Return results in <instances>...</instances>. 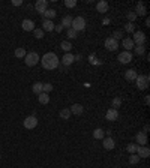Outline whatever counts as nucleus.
Listing matches in <instances>:
<instances>
[{"instance_id":"obj_11","label":"nucleus","mask_w":150,"mask_h":168,"mask_svg":"<svg viewBox=\"0 0 150 168\" xmlns=\"http://www.w3.org/2000/svg\"><path fill=\"white\" fill-rule=\"evenodd\" d=\"M21 27H23V30H24V32H33V30H35V23H33L32 20L26 18V20H23Z\"/></svg>"},{"instance_id":"obj_40","label":"nucleus","mask_w":150,"mask_h":168,"mask_svg":"<svg viewBox=\"0 0 150 168\" xmlns=\"http://www.w3.org/2000/svg\"><path fill=\"white\" fill-rule=\"evenodd\" d=\"M65 6H66V8H75V6H77V2H75V0H66V2H65Z\"/></svg>"},{"instance_id":"obj_30","label":"nucleus","mask_w":150,"mask_h":168,"mask_svg":"<svg viewBox=\"0 0 150 168\" xmlns=\"http://www.w3.org/2000/svg\"><path fill=\"white\" fill-rule=\"evenodd\" d=\"M120 105H122V99L120 98H114L111 101V108H114V110H117V108H120Z\"/></svg>"},{"instance_id":"obj_8","label":"nucleus","mask_w":150,"mask_h":168,"mask_svg":"<svg viewBox=\"0 0 150 168\" xmlns=\"http://www.w3.org/2000/svg\"><path fill=\"white\" fill-rule=\"evenodd\" d=\"M105 48L108 51H117L119 48V41H116L114 38H107L105 39Z\"/></svg>"},{"instance_id":"obj_3","label":"nucleus","mask_w":150,"mask_h":168,"mask_svg":"<svg viewBox=\"0 0 150 168\" xmlns=\"http://www.w3.org/2000/svg\"><path fill=\"white\" fill-rule=\"evenodd\" d=\"M39 60H41V57H39V54L35 53V51L27 53L26 57H24V62H26V65H27V66H36L38 63H39Z\"/></svg>"},{"instance_id":"obj_28","label":"nucleus","mask_w":150,"mask_h":168,"mask_svg":"<svg viewBox=\"0 0 150 168\" xmlns=\"http://www.w3.org/2000/svg\"><path fill=\"white\" fill-rule=\"evenodd\" d=\"M71 116H72V113L69 108H63L62 111H60V117L63 119V120H69L71 119Z\"/></svg>"},{"instance_id":"obj_39","label":"nucleus","mask_w":150,"mask_h":168,"mask_svg":"<svg viewBox=\"0 0 150 168\" xmlns=\"http://www.w3.org/2000/svg\"><path fill=\"white\" fill-rule=\"evenodd\" d=\"M111 38H114L116 41H119L120 38H123V30H116L114 33H112V36Z\"/></svg>"},{"instance_id":"obj_43","label":"nucleus","mask_w":150,"mask_h":168,"mask_svg":"<svg viewBox=\"0 0 150 168\" xmlns=\"http://www.w3.org/2000/svg\"><path fill=\"white\" fill-rule=\"evenodd\" d=\"M149 131H150V126H149V125H144V128H143V132H144V134H147Z\"/></svg>"},{"instance_id":"obj_12","label":"nucleus","mask_w":150,"mask_h":168,"mask_svg":"<svg viewBox=\"0 0 150 168\" xmlns=\"http://www.w3.org/2000/svg\"><path fill=\"white\" fill-rule=\"evenodd\" d=\"M122 45H123L125 51H131V50H134V48H135V44H134L132 38H123V41H122Z\"/></svg>"},{"instance_id":"obj_20","label":"nucleus","mask_w":150,"mask_h":168,"mask_svg":"<svg viewBox=\"0 0 150 168\" xmlns=\"http://www.w3.org/2000/svg\"><path fill=\"white\" fill-rule=\"evenodd\" d=\"M69 110H71V113L75 114V116H80V114H83V111H84V108H83L81 104H74V105H71Z\"/></svg>"},{"instance_id":"obj_46","label":"nucleus","mask_w":150,"mask_h":168,"mask_svg":"<svg viewBox=\"0 0 150 168\" xmlns=\"http://www.w3.org/2000/svg\"><path fill=\"white\" fill-rule=\"evenodd\" d=\"M0 158H2V156H0Z\"/></svg>"},{"instance_id":"obj_16","label":"nucleus","mask_w":150,"mask_h":168,"mask_svg":"<svg viewBox=\"0 0 150 168\" xmlns=\"http://www.w3.org/2000/svg\"><path fill=\"white\" fill-rule=\"evenodd\" d=\"M134 12L137 14V17H138V15H141V17H144V15H147V9H146V5L140 2V3L137 5V9H135Z\"/></svg>"},{"instance_id":"obj_17","label":"nucleus","mask_w":150,"mask_h":168,"mask_svg":"<svg viewBox=\"0 0 150 168\" xmlns=\"http://www.w3.org/2000/svg\"><path fill=\"white\" fill-rule=\"evenodd\" d=\"M54 23L51 21V20H44L42 21V30H45V32H53L54 30Z\"/></svg>"},{"instance_id":"obj_31","label":"nucleus","mask_w":150,"mask_h":168,"mask_svg":"<svg viewBox=\"0 0 150 168\" xmlns=\"http://www.w3.org/2000/svg\"><path fill=\"white\" fill-rule=\"evenodd\" d=\"M134 50H135V54H137V56H143V54L146 53V47H144V45H137Z\"/></svg>"},{"instance_id":"obj_9","label":"nucleus","mask_w":150,"mask_h":168,"mask_svg":"<svg viewBox=\"0 0 150 168\" xmlns=\"http://www.w3.org/2000/svg\"><path fill=\"white\" fill-rule=\"evenodd\" d=\"M35 9L42 15V14L48 9V2H47V0H38L36 3H35Z\"/></svg>"},{"instance_id":"obj_42","label":"nucleus","mask_w":150,"mask_h":168,"mask_svg":"<svg viewBox=\"0 0 150 168\" xmlns=\"http://www.w3.org/2000/svg\"><path fill=\"white\" fill-rule=\"evenodd\" d=\"M54 30H56L57 33H60V32L63 30V27H62V24H57V26H54Z\"/></svg>"},{"instance_id":"obj_5","label":"nucleus","mask_w":150,"mask_h":168,"mask_svg":"<svg viewBox=\"0 0 150 168\" xmlns=\"http://www.w3.org/2000/svg\"><path fill=\"white\" fill-rule=\"evenodd\" d=\"M23 123H24V128H26V129H35L38 126L36 116H29V117H26Z\"/></svg>"},{"instance_id":"obj_25","label":"nucleus","mask_w":150,"mask_h":168,"mask_svg":"<svg viewBox=\"0 0 150 168\" xmlns=\"http://www.w3.org/2000/svg\"><path fill=\"white\" fill-rule=\"evenodd\" d=\"M60 48H62L65 53H71V50H72V44L66 39V41H63V42L60 44Z\"/></svg>"},{"instance_id":"obj_14","label":"nucleus","mask_w":150,"mask_h":168,"mask_svg":"<svg viewBox=\"0 0 150 168\" xmlns=\"http://www.w3.org/2000/svg\"><path fill=\"white\" fill-rule=\"evenodd\" d=\"M135 140H137V144H138V146H146V144H147V134L138 132L137 137H135Z\"/></svg>"},{"instance_id":"obj_37","label":"nucleus","mask_w":150,"mask_h":168,"mask_svg":"<svg viewBox=\"0 0 150 168\" xmlns=\"http://www.w3.org/2000/svg\"><path fill=\"white\" fill-rule=\"evenodd\" d=\"M33 35H35L36 39H42V38H44V30H42V29H35V30H33Z\"/></svg>"},{"instance_id":"obj_2","label":"nucleus","mask_w":150,"mask_h":168,"mask_svg":"<svg viewBox=\"0 0 150 168\" xmlns=\"http://www.w3.org/2000/svg\"><path fill=\"white\" fill-rule=\"evenodd\" d=\"M71 29H74L75 32H83L86 29V20L83 18V17H75V18H72Z\"/></svg>"},{"instance_id":"obj_33","label":"nucleus","mask_w":150,"mask_h":168,"mask_svg":"<svg viewBox=\"0 0 150 168\" xmlns=\"http://www.w3.org/2000/svg\"><path fill=\"white\" fill-rule=\"evenodd\" d=\"M138 162H140V158L137 156V153L129 155V164H131V165H135V164H138Z\"/></svg>"},{"instance_id":"obj_38","label":"nucleus","mask_w":150,"mask_h":168,"mask_svg":"<svg viewBox=\"0 0 150 168\" xmlns=\"http://www.w3.org/2000/svg\"><path fill=\"white\" fill-rule=\"evenodd\" d=\"M137 149H138V144H128V147H126V150L129 152V155H134L137 152Z\"/></svg>"},{"instance_id":"obj_4","label":"nucleus","mask_w":150,"mask_h":168,"mask_svg":"<svg viewBox=\"0 0 150 168\" xmlns=\"http://www.w3.org/2000/svg\"><path fill=\"white\" fill-rule=\"evenodd\" d=\"M135 83H137V89L138 90H146L149 87V75H138Z\"/></svg>"},{"instance_id":"obj_44","label":"nucleus","mask_w":150,"mask_h":168,"mask_svg":"<svg viewBox=\"0 0 150 168\" xmlns=\"http://www.w3.org/2000/svg\"><path fill=\"white\" fill-rule=\"evenodd\" d=\"M144 102H146V105H149V102H150V98H149V96H146V99H144Z\"/></svg>"},{"instance_id":"obj_27","label":"nucleus","mask_w":150,"mask_h":168,"mask_svg":"<svg viewBox=\"0 0 150 168\" xmlns=\"http://www.w3.org/2000/svg\"><path fill=\"white\" fill-rule=\"evenodd\" d=\"M42 84H44V83H39V81L33 83V86H32V90H33V93H36V95H41V93H42Z\"/></svg>"},{"instance_id":"obj_36","label":"nucleus","mask_w":150,"mask_h":168,"mask_svg":"<svg viewBox=\"0 0 150 168\" xmlns=\"http://www.w3.org/2000/svg\"><path fill=\"white\" fill-rule=\"evenodd\" d=\"M126 18H128V21H129V23H134V21L137 20V14H135L134 11H129V12L126 14Z\"/></svg>"},{"instance_id":"obj_22","label":"nucleus","mask_w":150,"mask_h":168,"mask_svg":"<svg viewBox=\"0 0 150 168\" xmlns=\"http://www.w3.org/2000/svg\"><path fill=\"white\" fill-rule=\"evenodd\" d=\"M60 24H62V27H63V29H71V24H72V17H71V15L63 17Z\"/></svg>"},{"instance_id":"obj_18","label":"nucleus","mask_w":150,"mask_h":168,"mask_svg":"<svg viewBox=\"0 0 150 168\" xmlns=\"http://www.w3.org/2000/svg\"><path fill=\"white\" fill-rule=\"evenodd\" d=\"M114 146H116V143H114V140H112L111 137L104 138V149L105 150H112L114 149Z\"/></svg>"},{"instance_id":"obj_19","label":"nucleus","mask_w":150,"mask_h":168,"mask_svg":"<svg viewBox=\"0 0 150 168\" xmlns=\"http://www.w3.org/2000/svg\"><path fill=\"white\" fill-rule=\"evenodd\" d=\"M75 60H74V54H71V53H66L63 59H62V63L65 65V66H69V65H72Z\"/></svg>"},{"instance_id":"obj_10","label":"nucleus","mask_w":150,"mask_h":168,"mask_svg":"<svg viewBox=\"0 0 150 168\" xmlns=\"http://www.w3.org/2000/svg\"><path fill=\"white\" fill-rule=\"evenodd\" d=\"M137 156L141 159V158H149L150 156V149L147 146H138V149H137Z\"/></svg>"},{"instance_id":"obj_7","label":"nucleus","mask_w":150,"mask_h":168,"mask_svg":"<svg viewBox=\"0 0 150 168\" xmlns=\"http://www.w3.org/2000/svg\"><path fill=\"white\" fill-rule=\"evenodd\" d=\"M132 59H134V56H132L131 51H122V53L119 54V57H117V60H119L120 63H123V65L131 63Z\"/></svg>"},{"instance_id":"obj_45","label":"nucleus","mask_w":150,"mask_h":168,"mask_svg":"<svg viewBox=\"0 0 150 168\" xmlns=\"http://www.w3.org/2000/svg\"><path fill=\"white\" fill-rule=\"evenodd\" d=\"M108 23H110V20H108V18H105L104 21H102V24H108Z\"/></svg>"},{"instance_id":"obj_34","label":"nucleus","mask_w":150,"mask_h":168,"mask_svg":"<svg viewBox=\"0 0 150 168\" xmlns=\"http://www.w3.org/2000/svg\"><path fill=\"white\" fill-rule=\"evenodd\" d=\"M78 35V32H75L74 29H68V33H66V36H68V41L69 39H75Z\"/></svg>"},{"instance_id":"obj_26","label":"nucleus","mask_w":150,"mask_h":168,"mask_svg":"<svg viewBox=\"0 0 150 168\" xmlns=\"http://www.w3.org/2000/svg\"><path fill=\"white\" fill-rule=\"evenodd\" d=\"M38 99H39V102L42 104V105H47L48 102H50V96H48V93H42L41 95H38Z\"/></svg>"},{"instance_id":"obj_29","label":"nucleus","mask_w":150,"mask_h":168,"mask_svg":"<svg viewBox=\"0 0 150 168\" xmlns=\"http://www.w3.org/2000/svg\"><path fill=\"white\" fill-rule=\"evenodd\" d=\"M26 54H27L26 48H17V50H15V57H17V59H24Z\"/></svg>"},{"instance_id":"obj_23","label":"nucleus","mask_w":150,"mask_h":168,"mask_svg":"<svg viewBox=\"0 0 150 168\" xmlns=\"http://www.w3.org/2000/svg\"><path fill=\"white\" fill-rule=\"evenodd\" d=\"M93 138L95 140H104L105 138V131L101 129V128H96L93 131Z\"/></svg>"},{"instance_id":"obj_24","label":"nucleus","mask_w":150,"mask_h":168,"mask_svg":"<svg viewBox=\"0 0 150 168\" xmlns=\"http://www.w3.org/2000/svg\"><path fill=\"white\" fill-rule=\"evenodd\" d=\"M42 15H44V20H51V21H53V18L57 15V12L54 11V9H50V8H48V9H47Z\"/></svg>"},{"instance_id":"obj_13","label":"nucleus","mask_w":150,"mask_h":168,"mask_svg":"<svg viewBox=\"0 0 150 168\" xmlns=\"http://www.w3.org/2000/svg\"><path fill=\"white\" fill-rule=\"evenodd\" d=\"M108 3L105 2V0H101V2H98V5H96V11L99 12V14H105V12H108Z\"/></svg>"},{"instance_id":"obj_35","label":"nucleus","mask_w":150,"mask_h":168,"mask_svg":"<svg viewBox=\"0 0 150 168\" xmlns=\"http://www.w3.org/2000/svg\"><path fill=\"white\" fill-rule=\"evenodd\" d=\"M125 32H128V33H134V32H135V26H134V23L125 24Z\"/></svg>"},{"instance_id":"obj_1","label":"nucleus","mask_w":150,"mask_h":168,"mask_svg":"<svg viewBox=\"0 0 150 168\" xmlns=\"http://www.w3.org/2000/svg\"><path fill=\"white\" fill-rule=\"evenodd\" d=\"M39 62L42 63L44 69H47V71H53L59 66V57L56 53H45Z\"/></svg>"},{"instance_id":"obj_32","label":"nucleus","mask_w":150,"mask_h":168,"mask_svg":"<svg viewBox=\"0 0 150 168\" xmlns=\"http://www.w3.org/2000/svg\"><path fill=\"white\" fill-rule=\"evenodd\" d=\"M53 90V84H50V83H44L42 84V92L44 93H50Z\"/></svg>"},{"instance_id":"obj_41","label":"nucleus","mask_w":150,"mask_h":168,"mask_svg":"<svg viewBox=\"0 0 150 168\" xmlns=\"http://www.w3.org/2000/svg\"><path fill=\"white\" fill-rule=\"evenodd\" d=\"M12 5L14 6H21L23 5V0H12Z\"/></svg>"},{"instance_id":"obj_6","label":"nucleus","mask_w":150,"mask_h":168,"mask_svg":"<svg viewBox=\"0 0 150 168\" xmlns=\"http://www.w3.org/2000/svg\"><path fill=\"white\" fill-rule=\"evenodd\" d=\"M132 41H134V44H135V45H144V42H146V33H144V32H141V30L134 32V38H132Z\"/></svg>"},{"instance_id":"obj_15","label":"nucleus","mask_w":150,"mask_h":168,"mask_svg":"<svg viewBox=\"0 0 150 168\" xmlns=\"http://www.w3.org/2000/svg\"><path fill=\"white\" fill-rule=\"evenodd\" d=\"M105 119H107V120H110V122L117 120V119H119V111H117V110H114V108H110L108 111L105 113Z\"/></svg>"},{"instance_id":"obj_21","label":"nucleus","mask_w":150,"mask_h":168,"mask_svg":"<svg viewBox=\"0 0 150 168\" xmlns=\"http://www.w3.org/2000/svg\"><path fill=\"white\" fill-rule=\"evenodd\" d=\"M137 77H138V74H137L135 69H128V71L125 72V78H126L128 81H135Z\"/></svg>"}]
</instances>
